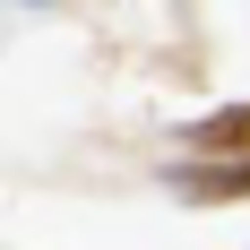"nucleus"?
Instances as JSON below:
<instances>
[{"mask_svg": "<svg viewBox=\"0 0 250 250\" xmlns=\"http://www.w3.org/2000/svg\"><path fill=\"white\" fill-rule=\"evenodd\" d=\"M181 190H190V199H233V190H250V164H216V173H190Z\"/></svg>", "mask_w": 250, "mask_h": 250, "instance_id": "obj_1", "label": "nucleus"}, {"mask_svg": "<svg viewBox=\"0 0 250 250\" xmlns=\"http://www.w3.org/2000/svg\"><path fill=\"white\" fill-rule=\"evenodd\" d=\"M242 138H250V104L242 112H216V121L199 129V147H242Z\"/></svg>", "mask_w": 250, "mask_h": 250, "instance_id": "obj_2", "label": "nucleus"}]
</instances>
